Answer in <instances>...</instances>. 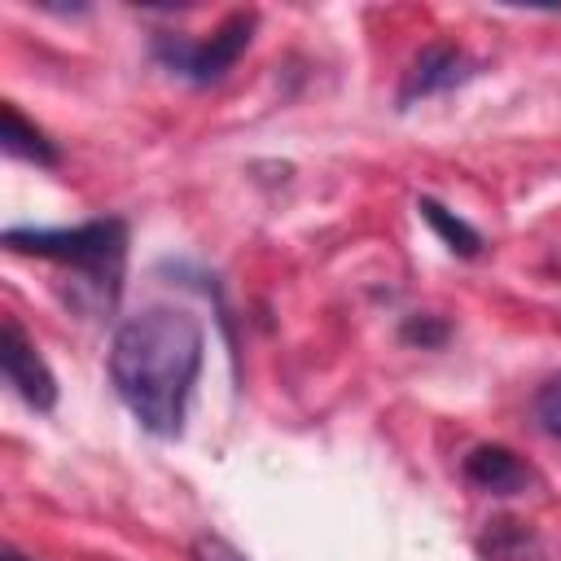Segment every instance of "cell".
Returning a JSON list of instances; mask_svg holds the SVG:
<instances>
[{
    "instance_id": "1",
    "label": "cell",
    "mask_w": 561,
    "mask_h": 561,
    "mask_svg": "<svg viewBox=\"0 0 561 561\" xmlns=\"http://www.w3.org/2000/svg\"><path fill=\"white\" fill-rule=\"evenodd\" d=\"M206 359V329L193 311L158 302L127 316L110 342V381L140 430L175 438Z\"/></svg>"
},
{
    "instance_id": "2",
    "label": "cell",
    "mask_w": 561,
    "mask_h": 561,
    "mask_svg": "<svg viewBox=\"0 0 561 561\" xmlns=\"http://www.w3.org/2000/svg\"><path fill=\"white\" fill-rule=\"evenodd\" d=\"M4 245L13 254H35L48 263H61L83 276V285L96 294V302L114 307L123 289V263H127V224L118 215L88 219L75 228H9Z\"/></svg>"
},
{
    "instance_id": "3",
    "label": "cell",
    "mask_w": 561,
    "mask_h": 561,
    "mask_svg": "<svg viewBox=\"0 0 561 561\" xmlns=\"http://www.w3.org/2000/svg\"><path fill=\"white\" fill-rule=\"evenodd\" d=\"M250 35H254V13H232L224 18L206 39H180V35H158L153 39V57L184 75L188 83H215L224 79L237 57L250 48Z\"/></svg>"
},
{
    "instance_id": "4",
    "label": "cell",
    "mask_w": 561,
    "mask_h": 561,
    "mask_svg": "<svg viewBox=\"0 0 561 561\" xmlns=\"http://www.w3.org/2000/svg\"><path fill=\"white\" fill-rule=\"evenodd\" d=\"M0 368H4V381L22 394L26 408L53 412V403H57V377L44 364V355L35 351V342L22 333L18 320H4L0 324Z\"/></svg>"
},
{
    "instance_id": "5",
    "label": "cell",
    "mask_w": 561,
    "mask_h": 561,
    "mask_svg": "<svg viewBox=\"0 0 561 561\" xmlns=\"http://www.w3.org/2000/svg\"><path fill=\"white\" fill-rule=\"evenodd\" d=\"M460 79H465V53H460L456 44H425V48L412 57V66H408V75H403V83H399V105L408 110L412 101L434 96V92H447V88H456Z\"/></svg>"
},
{
    "instance_id": "6",
    "label": "cell",
    "mask_w": 561,
    "mask_h": 561,
    "mask_svg": "<svg viewBox=\"0 0 561 561\" xmlns=\"http://www.w3.org/2000/svg\"><path fill=\"white\" fill-rule=\"evenodd\" d=\"M465 478L478 486V491H486V495H517V491H526L530 482H535V473L522 465V456L517 451H508V447H500V443H478L469 456H465Z\"/></svg>"
},
{
    "instance_id": "7",
    "label": "cell",
    "mask_w": 561,
    "mask_h": 561,
    "mask_svg": "<svg viewBox=\"0 0 561 561\" xmlns=\"http://www.w3.org/2000/svg\"><path fill=\"white\" fill-rule=\"evenodd\" d=\"M0 145H4V153H9V158L35 162V167H57V162H61L57 145H53L35 123H26V118H22V110H18L13 101H4V105H0Z\"/></svg>"
},
{
    "instance_id": "8",
    "label": "cell",
    "mask_w": 561,
    "mask_h": 561,
    "mask_svg": "<svg viewBox=\"0 0 561 561\" xmlns=\"http://www.w3.org/2000/svg\"><path fill=\"white\" fill-rule=\"evenodd\" d=\"M416 210H421V219L438 232V241L451 250V254H460V259H473L478 250H482V237H478V228H469L460 215H451L443 202H434V197H416Z\"/></svg>"
},
{
    "instance_id": "9",
    "label": "cell",
    "mask_w": 561,
    "mask_h": 561,
    "mask_svg": "<svg viewBox=\"0 0 561 561\" xmlns=\"http://www.w3.org/2000/svg\"><path fill=\"white\" fill-rule=\"evenodd\" d=\"M535 421H539V430H543L548 438L561 443V373L548 377V381L535 390Z\"/></svg>"
},
{
    "instance_id": "10",
    "label": "cell",
    "mask_w": 561,
    "mask_h": 561,
    "mask_svg": "<svg viewBox=\"0 0 561 561\" xmlns=\"http://www.w3.org/2000/svg\"><path fill=\"white\" fill-rule=\"evenodd\" d=\"M193 561H245L228 539H219V535H210V530H202L197 539H193Z\"/></svg>"
},
{
    "instance_id": "11",
    "label": "cell",
    "mask_w": 561,
    "mask_h": 561,
    "mask_svg": "<svg viewBox=\"0 0 561 561\" xmlns=\"http://www.w3.org/2000/svg\"><path fill=\"white\" fill-rule=\"evenodd\" d=\"M447 337V324L434 320V316H412L403 324V342H421V346H438Z\"/></svg>"
},
{
    "instance_id": "12",
    "label": "cell",
    "mask_w": 561,
    "mask_h": 561,
    "mask_svg": "<svg viewBox=\"0 0 561 561\" xmlns=\"http://www.w3.org/2000/svg\"><path fill=\"white\" fill-rule=\"evenodd\" d=\"M4 561H26V557H22L18 548H4Z\"/></svg>"
}]
</instances>
